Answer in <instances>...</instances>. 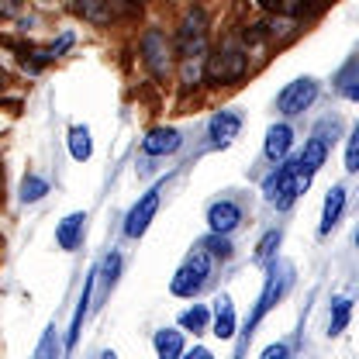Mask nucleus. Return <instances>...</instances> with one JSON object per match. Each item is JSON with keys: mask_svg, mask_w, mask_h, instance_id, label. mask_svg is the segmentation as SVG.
<instances>
[{"mask_svg": "<svg viewBox=\"0 0 359 359\" xmlns=\"http://www.w3.org/2000/svg\"><path fill=\"white\" fill-rule=\"evenodd\" d=\"M314 173L301 163V156H294L290 163H283L273 177L266 180V187H263V194H266V201L273 208H280V211H287L308 187H311Z\"/></svg>", "mask_w": 359, "mask_h": 359, "instance_id": "obj_1", "label": "nucleus"}, {"mask_svg": "<svg viewBox=\"0 0 359 359\" xmlns=\"http://www.w3.org/2000/svg\"><path fill=\"white\" fill-rule=\"evenodd\" d=\"M180 55H183V80L194 83L201 76V59H204V14L194 11L183 25V39H180Z\"/></svg>", "mask_w": 359, "mask_h": 359, "instance_id": "obj_2", "label": "nucleus"}, {"mask_svg": "<svg viewBox=\"0 0 359 359\" xmlns=\"http://www.w3.org/2000/svg\"><path fill=\"white\" fill-rule=\"evenodd\" d=\"M211 266H215V256L201 245V249H194V256L177 269V276H173V294L180 297H194L204 283H208V276H211Z\"/></svg>", "mask_w": 359, "mask_h": 359, "instance_id": "obj_3", "label": "nucleus"}, {"mask_svg": "<svg viewBox=\"0 0 359 359\" xmlns=\"http://www.w3.org/2000/svg\"><path fill=\"white\" fill-rule=\"evenodd\" d=\"M290 280H294V266L290 263H280V266L269 269V280L266 287H263V294H259V304H256V311H252V318H249V328H245V335H252V328L263 321V314L280 301V294L290 287Z\"/></svg>", "mask_w": 359, "mask_h": 359, "instance_id": "obj_4", "label": "nucleus"}, {"mask_svg": "<svg viewBox=\"0 0 359 359\" xmlns=\"http://www.w3.org/2000/svg\"><path fill=\"white\" fill-rule=\"evenodd\" d=\"M245 66H249V59H245L242 45L235 42V39H228V42L218 48V55L211 59L208 76H211V80H218V83H228V80H238V76L245 73Z\"/></svg>", "mask_w": 359, "mask_h": 359, "instance_id": "obj_5", "label": "nucleus"}, {"mask_svg": "<svg viewBox=\"0 0 359 359\" xmlns=\"http://www.w3.org/2000/svg\"><path fill=\"white\" fill-rule=\"evenodd\" d=\"M314 97H318V83H314V80H294L290 87L280 90L276 107H280L283 114H301Z\"/></svg>", "mask_w": 359, "mask_h": 359, "instance_id": "obj_6", "label": "nucleus"}, {"mask_svg": "<svg viewBox=\"0 0 359 359\" xmlns=\"http://www.w3.org/2000/svg\"><path fill=\"white\" fill-rule=\"evenodd\" d=\"M159 194H163V190L156 187V190H149V194H145V197H142V201L135 204V208H132V215H128V222H125V235H132V238H138V235H142V231L149 228V222H152V215L159 211Z\"/></svg>", "mask_w": 359, "mask_h": 359, "instance_id": "obj_7", "label": "nucleus"}, {"mask_svg": "<svg viewBox=\"0 0 359 359\" xmlns=\"http://www.w3.org/2000/svg\"><path fill=\"white\" fill-rule=\"evenodd\" d=\"M142 52H145V62L152 66V73H156V76H166V69H170V45H166V35L152 28V32L142 39Z\"/></svg>", "mask_w": 359, "mask_h": 359, "instance_id": "obj_8", "label": "nucleus"}, {"mask_svg": "<svg viewBox=\"0 0 359 359\" xmlns=\"http://www.w3.org/2000/svg\"><path fill=\"white\" fill-rule=\"evenodd\" d=\"M208 222H211V231H215V235H228V231L238 228L242 211H238V204H231V201H218V204H211Z\"/></svg>", "mask_w": 359, "mask_h": 359, "instance_id": "obj_9", "label": "nucleus"}, {"mask_svg": "<svg viewBox=\"0 0 359 359\" xmlns=\"http://www.w3.org/2000/svg\"><path fill=\"white\" fill-rule=\"evenodd\" d=\"M242 128V114L238 111H222V114H215L211 118V125H208V135H211V142L215 145H228L235 135Z\"/></svg>", "mask_w": 359, "mask_h": 359, "instance_id": "obj_10", "label": "nucleus"}, {"mask_svg": "<svg viewBox=\"0 0 359 359\" xmlns=\"http://www.w3.org/2000/svg\"><path fill=\"white\" fill-rule=\"evenodd\" d=\"M180 142L183 138H180L177 128H152V132L145 135L142 149H145V156H166V152H177Z\"/></svg>", "mask_w": 359, "mask_h": 359, "instance_id": "obj_11", "label": "nucleus"}, {"mask_svg": "<svg viewBox=\"0 0 359 359\" xmlns=\"http://www.w3.org/2000/svg\"><path fill=\"white\" fill-rule=\"evenodd\" d=\"M83 224H87V215H69L66 222L55 228V242L62 249H76L80 238H83Z\"/></svg>", "mask_w": 359, "mask_h": 359, "instance_id": "obj_12", "label": "nucleus"}, {"mask_svg": "<svg viewBox=\"0 0 359 359\" xmlns=\"http://www.w3.org/2000/svg\"><path fill=\"white\" fill-rule=\"evenodd\" d=\"M342 208H346V187H332V194L325 197V211H321V235H328L335 228Z\"/></svg>", "mask_w": 359, "mask_h": 359, "instance_id": "obj_13", "label": "nucleus"}, {"mask_svg": "<svg viewBox=\"0 0 359 359\" xmlns=\"http://www.w3.org/2000/svg\"><path fill=\"white\" fill-rule=\"evenodd\" d=\"M290 142H294V132H290L287 125L269 128V135H266V156H269V159H283V156H287V149H290Z\"/></svg>", "mask_w": 359, "mask_h": 359, "instance_id": "obj_14", "label": "nucleus"}, {"mask_svg": "<svg viewBox=\"0 0 359 359\" xmlns=\"http://www.w3.org/2000/svg\"><path fill=\"white\" fill-rule=\"evenodd\" d=\"M215 304H218L215 335H218V339H231V335H235V308H231V301H228V297H218Z\"/></svg>", "mask_w": 359, "mask_h": 359, "instance_id": "obj_15", "label": "nucleus"}, {"mask_svg": "<svg viewBox=\"0 0 359 359\" xmlns=\"http://www.w3.org/2000/svg\"><path fill=\"white\" fill-rule=\"evenodd\" d=\"M156 349H159V356L177 359L180 353H183V339H180V332H159V335H156Z\"/></svg>", "mask_w": 359, "mask_h": 359, "instance_id": "obj_16", "label": "nucleus"}, {"mask_svg": "<svg viewBox=\"0 0 359 359\" xmlns=\"http://www.w3.org/2000/svg\"><path fill=\"white\" fill-rule=\"evenodd\" d=\"M69 152H73V159H90L93 145H90L87 128H73V132H69Z\"/></svg>", "mask_w": 359, "mask_h": 359, "instance_id": "obj_17", "label": "nucleus"}, {"mask_svg": "<svg viewBox=\"0 0 359 359\" xmlns=\"http://www.w3.org/2000/svg\"><path fill=\"white\" fill-rule=\"evenodd\" d=\"M356 66H359L356 59H349V66H346V69L339 73V90H342L346 97H353V100L359 97V87H356Z\"/></svg>", "mask_w": 359, "mask_h": 359, "instance_id": "obj_18", "label": "nucleus"}, {"mask_svg": "<svg viewBox=\"0 0 359 359\" xmlns=\"http://www.w3.org/2000/svg\"><path fill=\"white\" fill-rule=\"evenodd\" d=\"M45 194H48V183L42 177H28L21 183V201H42Z\"/></svg>", "mask_w": 359, "mask_h": 359, "instance_id": "obj_19", "label": "nucleus"}, {"mask_svg": "<svg viewBox=\"0 0 359 359\" xmlns=\"http://www.w3.org/2000/svg\"><path fill=\"white\" fill-rule=\"evenodd\" d=\"M276 245H280V231H269L266 238L259 242V249H256V263H269V256L276 252Z\"/></svg>", "mask_w": 359, "mask_h": 359, "instance_id": "obj_20", "label": "nucleus"}, {"mask_svg": "<svg viewBox=\"0 0 359 359\" xmlns=\"http://www.w3.org/2000/svg\"><path fill=\"white\" fill-rule=\"evenodd\" d=\"M349 311H353V304H349L346 297H339V301H335V318H332V335L346 328V321H349Z\"/></svg>", "mask_w": 359, "mask_h": 359, "instance_id": "obj_21", "label": "nucleus"}, {"mask_svg": "<svg viewBox=\"0 0 359 359\" xmlns=\"http://www.w3.org/2000/svg\"><path fill=\"white\" fill-rule=\"evenodd\" d=\"M180 325H183V328H194V332H201V328L208 325V311H204V308H194V311H187L183 318H180Z\"/></svg>", "mask_w": 359, "mask_h": 359, "instance_id": "obj_22", "label": "nucleus"}, {"mask_svg": "<svg viewBox=\"0 0 359 359\" xmlns=\"http://www.w3.org/2000/svg\"><path fill=\"white\" fill-rule=\"evenodd\" d=\"M346 170L356 173L359 170V135H349V149H346Z\"/></svg>", "mask_w": 359, "mask_h": 359, "instance_id": "obj_23", "label": "nucleus"}, {"mask_svg": "<svg viewBox=\"0 0 359 359\" xmlns=\"http://www.w3.org/2000/svg\"><path fill=\"white\" fill-rule=\"evenodd\" d=\"M269 11H283V14H290V11H297V7H304V0H263Z\"/></svg>", "mask_w": 359, "mask_h": 359, "instance_id": "obj_24", "label": "nucleus"}, {"mask_svg": "<svg viewBox=\"0 0 359 359\" xmlns=\"http://www.w3.org/2000/svg\"><path fill=\"white\" fill-rule=\"evenodd\" d=\"M21 4L25 0H0V18H14L21 11Z\"/></svg>", "mask_w": 359, "mask_h": 359, "instance_id": "obj_25", "label": "nucleus"}, {"mask_svg": "<svg viewBox=\"0 0 359 359\" xmlns=\"http://www.w3.org/2000/svg\"><path fill=\"white\" fill-rule=\"evenodd\" d=\"M280 356H287V346H269L263 353V359H280Z\"/></svg>", "mask_w": 359, "mask_h": 359, "instance_id": "obj_26", "label": "nucleus"}, {"mask_svg": "<svg viewBox=\"0 0 359 359\" xmlns=\"http://www.w3.org/2000/svg\"><path fill=\"white\" fill-rule=\"evenodd\" d=\"M0 83H4V73H0Z\"/></svg>", "mask_w": 359, "mask_h": 359, "instance_id": "obj_27", "label": "nucleus"}]
</instances>
